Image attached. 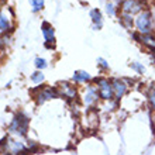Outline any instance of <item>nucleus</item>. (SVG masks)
Instances as JSON below:
<instances>
[{
  "mask_svg": "<svg viewBox=\"0 0 155 155\" xmlns=\"http://www.w3.org/2000/svg\"><path fill=\"white\" fill-rule=\"evenodd\" d=\"M28 130V117L23 113L16 114V117L13 118L12 124L8 127V131L14 135H25Z\"/></svg>",
  "mask_w": 155,
  "mask_h": 155,
  "instance_id": "obj_1",
  "label": "nucleus"
},
{
  "mask_svg": "<svg viewBox=\"0 0 155 155\" xmlns=\"http://www.w3.org/2000/svg\"><path fill=\"white\" fill-rule=\"evenodd\" d=\"M135 25L138 31L143 35H150L152 34V16H151V12L148 10H144V12L138 13V17L135 20Z\"/></svg>",
  "mask_w": 155,
  "mask_h": 155,
  "instance_id": "obj_2",
  "label": "nucleus"
},
{
  "mask_svg": "<svg viewBox=\"0 0 155 155\" xmlns=\"http://www.w3.org/2000/svg\"><path fill=\"white\" fill-rule=\"evenodd\" d=\"M96 82V86H97V92L99 96L106 100V102H110L114 99V93H113V86H111V82L104 79V78H99V79H94Z\"/></svg>",
  "mask_w": 155,
  "mask_h": 155,
  "instance_id": "obj_3",
  "label": "nucleus"
},
{
  "mask_svg": "<svg viewBox=\"0 0 155 155\" xmlns=\"http://www.w3.org/2000/svg\"><path fill=\"white\" fill-rule=\"evenodd\" d=\"M141 8H143V3L140 0H124L121 3V13H126V14H135V13H141Z\"/></svg>",
  "mask_w": 155,
  "mask_h": 155,
  "instance_id": "obj_4",
  "label": "nucleus"
},
{
  "mask_svg": "<svg viewBox=\"0 0 155 155\" xmlns=\"http://www.w3.org/2000/svg\"><path fill=\"white\" fill-rule=\"evenodd\" d=\"M100 97L97 92V86L94 85H89L86 87V92L83 94V103L86 106H93L94 103L97 102V99Z\"/></svg>",
  "mask_w": 155,
  "mask_h": 155,
  "instance_id": "obj_5",
  "label": "nucleus"
},
{
  "mask_svg": "<svg viewBox=\"0 0 155 155\" xmlns=\"http://www.w3.org/2000/svg\"><path fill=\"white\" fill-rule=\"evenodd\" d=\"M57 89H58L59 96H64V97L69 99V100H72V99L76 97V89H75V86H72L71 83H68V82H65V83H59Z\"/></svg>",
  "mask_w": 155,
  "mask_h": 155,
  "instance_id": "obj_6",
  "label": "nucleus"
},
{
  "mask_svg": "<svg viewBox=\"0 0 155 155\" xmlns=\"http://www.w3.org/2000/svg\"><path fill=\"white\" fill-rule=\"evenodd\" d=\"M111 86H113V93H114L116 99L123 97V96L126 94L127 89H128V85H127L126 81H123V79H113Z\"/></svg>",
  "mask_w": 155,
  "mask_h": 155,
  "instance_id": "obj_7",
  "label": "nucleus"
},
{
  "mask_svg": "<svg viewBox=\"0 0 155 155\" xmlns=\"http://www.w3.org/2000/svg\"><path fill=\"white\" fill-rule=\"evenodd\" d=\"M27 150L25 145L20 141H14V140H7V143H6V151L8 152L10 155H18L21 152Z\"/></svg>",
  "mask_w": 155,
  "mask_h": 155,
  "instance_id": "obj_8",
  "label": "nucleus"
},
{
  "mask_svg": "<svg viewBox=\"0 0 155 155\" xmlns=\"http://www.w3.org/2000/svg\"><path fill=\"white\" fill-rule=\"evenodd\" d=\"M59 96V93H58V89L57 87H45V89H42L38 93L37 96V102L38 103H44L45 100H48V99H52V97H58Z\"/></svg>",
  "mask_w": 155,
  "mask_h": 155,
  "instance_id": "obj_9",
  "label": "nucleus"
},
{
  "mask_svg": "<svg viewBox=\"0 0 155 155\" xmlns=\"http://www.w3.org/2000/svg\"><path fill=\"white\" fill-rule=\"evenodd\" d=\"M42 34H44L47 42H52L54 44V40H55V38H54V28L49 23H44V24H42Z\"/></svg>",
  "mask_w": 155,
  "mask_h": 155,
  "instance_id": "obj_10",
  "label": "nucleus"
},
{
  "mask_svg": "<svg viewBox=\"0 0 155 155\" xmlns=\"http://www.w3.org/2000/svg\"><path fill=\"white\" fill-rule=\"evenodd\" d=\"M90 17H92V21H93L94 24V28H100L102 27V13H100V10H97V8H94V10H92L90 12Z\"/></svg>",
  "mask_w": 155,
  "mask_h": 155,
  "instance_id": "obj_11",
  "label": "nucleus"
},
{
  "mask_svg": "<svg viewBox=\"0 0 155 155\" xmlns=\"http://www.w3.org/2000/svg\"><path fill=\"white\" fill-rule=\"evenodd\" d=\"M74 81L78 82V83H81V82H87L90 81V75L85 71H76L74 74Z\"/></svg>",
  "mask_w": 155,
  "mask_h": 155,
  "instance_id": "obj_12",
  "label": "nucleus"
},
{
  "mask_svg": "<svg viewBox=\"0 0 155 155\" xmlns=\"http://www.w3.org/2000/svg\"><path fill=\"white\" fill-rule=\"evenodd\" d=\"M121 23L126 28H131L133 27V18H131L130 14H126V13H121Z\"/></svg>",
  "mask_w": 155,
  "mask_h": 155,
  "instance_id": "obj_13",
  "label": "nucleus"
},
{
  "mask_svg": "<svg viewBox=\"0 0 155 155\" xmlns=\"http://www.w3.org/2000/svg\"><path fill=\"white\" fill-rule=\"evenodd\" d=\"M8 28V20L6 18V16H3L0 13V31H6Z\"/></svg>",
  "mask_w": 155,
  "mask_h": 155,
  "instance_id": "obj_14",
  "label": "nucleus"
},
{
  "mask_svg": "<svg viewBox=\"0 0 155 155\" xmlns=\"http://www.w3.org/2000/svg\"><path fill=\"white\" fill-rule=\"evenodd\" d=\"M31 81L34 83H41V82L44 81V75L41 74V72H35V74L31 75Z\"/></svg>",
  "mask_w": 155,
  "mask_h": 155,
  "instance_id": "obj_15",
  "label": "nucleus"
},
{
  "mask_svg": "<svg viewBox=\"0 0 155 155\" xmlns=\"http://www.w3.org/2000/svg\"><path fill=\"white\" fill-rule=\"evenodd\" d=\"M33 2V8L34 12H38L41 8L44 7V0H31Z\"/></svg>",
  "mask_w": 155,
  "mask_h": 155,
  "instance_id": "obj_16",
  "label": "nucleus"
},
{
  "mask_svg": "<svg viewBox=\"0 0 155 155\" xmlns=\"http://www.w3.org/2000/svg\"><path fill=\"white\" fill-rule=\"evenodd\" d=\"M148 103H150V106H151L152 110H155V92L151 90L150 94H148Z\"/></svg>",
  "mask_w": 155,
  "mask_h": 155,
  "instance_id": "obj_17",
  "label": "nucleus"
},
{
  "mask_svg": "<svg viewBox=\"0 0 155 155\" xmlns=\"http://www.w3.org/2000/svg\"><path fill=\"white\" fill-rule=\"evenodd\" d=\"M35 66H37L38 69H44L45 66H47V62H45V59H42V58H37V59H35Z\"/></svg>",
  "mask_w": 155,
  "mask_h": 155,
  "instance_id": "obj_18",
  "label": "nucleus"
},
{
  "mask_svg": "<svg viewBox=\"0 0 155 155\" xmlns=\"http://www.w3.org/2000/svg\"><path fill=\"white\" fill-rule=\"evenodd\" d=\"M130 66L133 68V69L137 71L138 74H143V72H144V66H143V65H140V64H137V62H134V64H131Z\"/></svg>",
  "mask_w": 155,
  "mask_h": 155,
  "instance_id": "obj_19",
  "label": "nucleus"
},
{
  "mask_svg": "<svg viewBox=\"0 0 155 155\" xmlns=\"http://www.w3.org/2000/svg\"><path fill=\"white\" fill-rule=\"evenodd\" d=\"M107 13H109L110 16H114V14H116L114 6H113V4H111V3H109V4H107Z\"/></svg>",
  "mask_w": 155,
  "mask_h": 155,
  "instance_id": "obj_20",
  "label": "nucleus"
},
{
  "mask_svg": "<svg viewBox=\"0 0 155 155\" xmlns=\"http://www.w3.org/2000/svg\"><path fill=\"white\" fill-rule=\"evenodd\" d=\"M97 62H99V65L102 66V68H104V69H109V65H107V62L103 59V58H99L97 59Z\"/></svg>",
  "mask_w": 155,
  "mask_h": 155,
  "instance_id": "obj_21",
  "label": "nucleus"
}]
</instances>
